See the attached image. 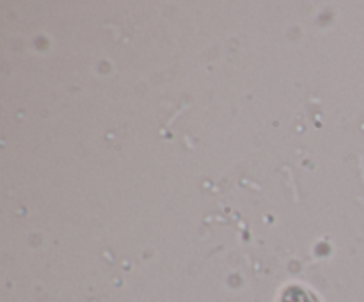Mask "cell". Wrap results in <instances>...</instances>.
<instances>
[{
	"label": "cell",
	"mask_w": 364,
	"mask_h": 302,
	"mask_svg": "<svg viewBox=\"0 0 364 302\" xmlns=\"http://www.w3.org/2000/svg\"><path fill=\"white\" fill-rule=\"evenodd\" d=\"M279 302H320V298L302 284H290L283 290Z\"/></svg>",
	"instance_id": "6da1fadb"
}]
</instances>
